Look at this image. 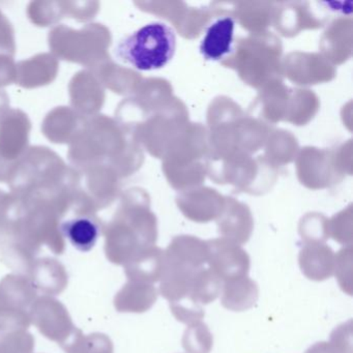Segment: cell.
I'll list each match as a JSON object with an SVG mask.
<instances>
[{
  "label": "cell",
  "mask_w": 353,
  "mask_h": 353,
  "mask_svg": "<svg viewBox=\"0 0 353 353\" xmlns=\"http://www.w3.org/2000/svg\"><path fill=\"white\" fill-rule=\"evenodd\" d=\"M176 49V36L168 24L152 22L121 41L115 54L139 71L160 70L170 63Z\"/></svg>",
  "instance_id": "obj_1"
},
{
  "label": "cell",
  "mask_w": 353,
  "mask_h": 353,
  "mask_svg": "<svg viewBox=\"0 0 353 353\" xmlns=\"http://www.w3.org/2000/svg\"><path fill=\"white\" fill-rule=\"evenodd\" d=\"M221 303L232 312H245L254 307L259 299V287L249 276L223 282Z\"/></svg>",
  "instance_id": "obj_7"
},
{
  "label": "cell",
  "mask_w": 353,
  "mask_h": 353,
  "mask_svg": "<svg viewBox=\"0 0 353 353\" xmlns=\"http://www.w3.org/2000/svg\"><path fill=\"white\" fill-rule=\"evenodd\" d=\"M352 320H348L344 323L336 326L327 341L339 353H352L353 332Z\"/></svg>",
  "instance_id": "obj_15"
},
{
  "label": "cell",
  "mask_w": 353,
  "mask_h": 353,
  "mask_svg": "<svg viewBox=\"0 0 353 353\" xmlns=\"http://www.w3.org/2000/svg\"><path fill=\"white\" fill-rule=\"evenodd\" d=\"M169 307H170L173 317L177 321L187 326L199 323V322L203 321L204 317H205L203 307L189 296L173 301V303H169Z\"/></svg>",
  "instance_id": "obj_13"
},
{
  "label": "cell",
  "mask_w": 353,
  "mask_h": 353,
  "mask_svg": "<svg viewBox=\"0 0 353 353\" xmlns=\"http://www.w3.org/2000/svg\"><path fill=\"white\" fill-rule=\"evenodd\" d=\"M223 282L210 268L196 270L192 280L189 297L203 305H210L220 297Z\"/></svg>",
  "instance_id": "obj_11"
},
{
  "label": "cell",
  "mask_w": 353,
  "mask_h": 353,
  "mask_svg": "<svg viewBox=\"0 0 353 353\" xmlns=\"http://www.w3.org/2000/svg\"><path fill=\"white\" fill-rule=\"evenodd\" d=\"M334 276L343 292L352 295L353 255L350 247L345 248L336 254Z\"/></svg>",
  "instance_id": "obj_14"
},
{
  "label": "cell",
  "mask_w": 353,
  "mask_h": 353,
  "mask_svg": "<svg viewBox=\"0 0 353 353\" xmlns=\"http://www.w3.org/2000/svg\"><path fill=\"white\" fill-rule=\"evenodd\" d=\"M61 231L68 241L81 252L90 251L100 236V226L88 216H77L65 221Z\"/></svg>",
  "instance_id": "obj_9"
},
{
  "label": "cell",
  "mask_w": 353,
  "mask_h": 353,
  "mask_svg": "<svg viewBox=\"0 0 353 353\" xmlns=\"http://www.w3.org/2000/svg\"><path fill=\"white\" fill-rule=\"evenodd\" d=\"M185 353H210L214 347V336L203 321L187 326L181 339Z\"/></svg>",
  "instance_id": "obj_12"
},
{
  "label": "cell",
  "mask_w": 353,
  "mask_h": 353,
  "mask_svg": "<svg viewBox=\"0 0 353 353\" xmlns=\"http://www.w3.org/2000/svg\"><path fill=\"white\" fill-rule=\"evenodd\" d=\"M194 274V270L166 264L164 274L159 282V294L169 303L189 296Z\"/></svg>",
  "instance_id": "obj_10"
},
{
  "label": "cell",
  "mask_w": 353,
  "mask_h": 353,
  "mask_svg": "<svg viewBox=\"0 0 353 353\" xmlns=\"http://www.w3.org/2000/svg\"><path fill=\"white\" fill-rule=\"evenodd\" d=\"M208 268L222 282L249 276L251 258L237 243L214 241L208 243Z\"/></svg>",
  "instance_id": "obj_2"
},
{
  "label": "cell",
  "mask_w": 353,
  "mask_h": 353,
  "mask_svg": "<svg viewBox=\"0 0 353 353\" xmlns=\"http://www.w3.org/2000/svg\"><path fill=\"white\" fill-rule=\"evenodd\" d=\"M166 268L165 252L160 248L146 247L138 252L125 265V272L131 282L154 285L160 282Z\"/></svg>",
  "instance_id": "obj_4"
},
{
  "label": "cell",
  "mask_w": 353,
  "mask_h": 353,
  "mask_svg": "<svg viewBox=\"0 0 353 353\" xmlns=\"http://www.w3.org/2000/svg\"><path fill=\"white\" fill-rule=\"evenodd\" d=\"M164 252L168 265L181 266L196 272L208 263V245L197 239L179 237Z\"/></svg>",
  "instance_id": "obj_6"
},
{
  "label": "cell",
  "mask_w": 353,
  "mask_h": 353,
  "mask_svg": "<svg viewBox=\"0 0 353 353\" xmlns=\"http://www.w3.org/2000/svg\"><path fill=\"white\" fill-rule=\"evenodd\" d=\"M336 254L327 245H305L299 252V265L307 280L323 282L334 276Z\"/></svg>",
  "instance_id": "obj_5"
},
{
  "label": "cell",
  "mask_w": 353,
  "mask_h": 353,
  "mask_svg": "<svg viewBox=\"0 0 353 353\" xmlns=\"http://www.w3.org/2000/svg\"><path fill=\"white\" fill-rule=\"evenodd\" d=\"M235 20L232 17H221L206 28L200 43V53L208 61H218L233 51Z\"/></svg>",
  "instance_id": "obj_3"
},
{
  "label": "cell",
  "mask_w": 353,
  "mask_h": 353,
  "mask_svg": "<svg viewBox=\"0 0 353 353\" xmlns=\"http://www.w3.org/2000/svg\"><path fill=\"white\" fill-rule=\"evenodd\" d=\"M159 295L154 285L129 281L115 296V307L123 313H144L156 305Z\"/></svg>",
  "instance_id": "obj_8"
},
{
  "label": "cell",
  "mask_w": 353,
  "mask_h": 353,
  "mask_svg": "<svg viewBox=\"0 0 353 353\" xmlns=\"http://www.w3.org/2000/svg\"><path fill=\"white\" fill-rule=\"evenodd\" d=\"M305 353H339L327 341H322L312 345Z\"/></svg>",
  "instance_id": "obj_16"
}]
</instances>
